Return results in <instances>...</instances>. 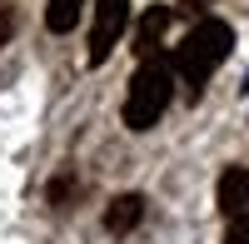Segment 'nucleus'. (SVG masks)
Listing matches in <instances>:
<instances>
[{
  "label": "nucleus",
  "mask_w": 249,
  "mask_h": 244,
  "mask_svg": "<svg viewBox=\"0 0 249 244\" xmlns=\"http://www.w3.org/2000/svg\"><path fill=\"white\" fill-rule=\"evenodd\" d=\"M130 25V0H95V25H90V65H105L110 50L120 45Z\"/></svg>",
  "instance_id": "4"
},
{
  "label": "nucleus",
  "mask_w": 249,
  "mask_h": 244,
  "mask_svg": "<svg viewBox=\"0 0 249 244\" xmlns=\"http://www.w3.org/2000/svg\"><path fill=\"white\" fill-rule=\"evenodd\" d=\"M230 50H234V30L224 25V20H214V15L195 20L190 35L175 45V75H179V85L190 95H204L210 75L230 60Z\"/></svg>",
  "instance_id": "1"
},
{
  "label": "nucleus",
  "mask_w": 249,
  "mask_h": 244,
  "mask_svg": "<svg viewBox=\"0 0 249 244\" xmlns=\"http://www.w3.org/2000/svg\"><path fill=\"white\" fill-rule=\"evenodd\" d=\"M164 30H170V5H150V10H144V20H140V30H135V55H140V60L160 55Z\"/></svg>",
  "instance_id": "5"
},
{
  "label": "nucleus",
  "mask_w": 249,
  "mask_h": 244,
  "mask_svg": "<svg viewBox=\"0 0 249 244\" xmlns=\"http://www.w3.org/2000/svg\"><path fill=\"white\" fill-rule=\"evenodd\" d=\"M140 219H144V199L140 194H115L110 209H105V229L110 234H130Z\"/></svg>",
  "instance_id": "6"
},
{
  "label": "nucleus",
  "mask_w": 249,
  "mask_h": 244,
  "mask_svg": "<svg viewBox=\"0 0 249 244\" xmlns=\"http://www.w3.org/2000/svg\"><path fill=\"white\" fill-rule=\"evenodd\" d=\"M170 100H175V60H164V55L140 60L130 90H124V125H130L135 135L150 130L155 120L170 110Z\"/></svg>",
  "instance_id": "2"
},
{
  "label": "nucleus",
  "mask_w": 249,
  "mask_h": 244,
  "mask_svg": "<svg viewBox=\"0 0 249 244\" xmlns=\"http://www.w3.org/2000/svg\"><path fill=\"white\" fill-rule=\"evenodd\" d=\"M10 25H15V20H10V10H5V5H0V40H5V35H10Z\"/></svg>",
  "instance_id": "8"
},
{
  "label": "nucleus",
  "mask_w": 249,
  "mask_h": 244,
  "mask_svg": "<svg viewBox=\"0 0 249 244\" xmlns=\"http://www.w3.org/2000/svg\"><path fill=\"white\" fill-rule=\"evenodd\" d=\"M219 214H224V244H249V170L230 165L219 174Z\"/></svg>",
  "instance_id": "3"
},
{
  "label": "nucleus",
  "mask_w": 249,
  "mask_h": 244,
  "mask_svg": "<svg viewBox=\"0 0 249 244\" xmlns=\"http://www.w3.org/2000/svg\"><path fill=\"white\" fill-rule=\"evenodd\" d=\"M80 10H85V0H50V10H45V25H50L55 35H65V30H75Z\"/></svg>",
  "instance_id": "7"
},
{
  "label": "nucleus",
  "mask_w": 249,
  "mask_h": 244,
  "mask_svg": "<svg viewBox=\"0 0 249 244\" xmlns=\"http://www.w3.org/2000/svg\"><path fill=\"white\" fill-rule=\"evenodd\" d=\"M184 10H204V5H214V0H179Z\"/></svg>",
  "instance_id": "9"
}]
</instances>
